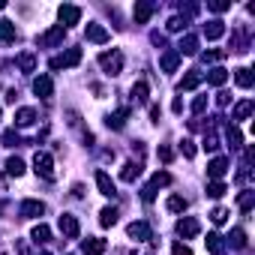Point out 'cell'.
<instances>
[{
    "mask_svg": "<svg viewBox=\"0 0 255 255\" xmlns=\"http://www.w3.org/2000/svg\"><path fill=\"white\" fill-rule=\"evenodd\" d=\"M81 63V48H69L66 54L51 60V69H69V66H78Z\"/></svg>",
    "mask_w": 255,
    "mask_h": 255,
    "instance_id": "3",
    "label": "cell"
},
{
    "mask_svg": "<svg viewBox=\"0 0 255 255\" xmlns=\"http://www.w3.org/2000/svg\"><path fill=\"white\" fill-rule=\"evenodd\" d=\"M3 144H6V147H15V144H18V135H15V132H6V135H3Z\"/></svg>",
    "mask_w": 255,
    "mask_h": 255,
    "instance_id": "43",
    "label": "cell"
},
{
    "mask_svg": "<svg viewBox=\"0 0 255 255\" xmlns=\"http://www.w3.org/2000/svg\"><path fill=\"white\" fill-rule=\"evenodd\" d=\"M171 183V174H165V171H159V174H153V180H150V186L156 189V186H168Z\"/></svg>",
    "mask_w": 255,
    "mask_h": 255,
    "instance_id": "36",
    "label": "cell"
},
{
    "mask_svg": "<svg viewBox=\"0 0 255 255\" xmlns=\"http://www.w3.org/2000/svg\"><path fill=\"white\" fill-rule=\"evenodd\" d=\"M204 105H207V99H204V96H198V99L192 102V111H195V114H201V111H204Z\"/></svg>",
    "mask_w": 255,
    "mask_h": 255,
    "instance_id": "44",
    "label": "cell"
},
{
    "mask_svg": "<svg viewBox=\"0 0 255 255\" xmlns=\"http://www.w3.org/2000/svg\"><path fill=\"white\" fill-rule=\"evenodd\" d=\"M60 231H63V237L75 240V237H78V219H75L72 213H63V216H60Z\"/></svg>",
    "mask_w": 255,
    "mask_h": 255,
    "instance_id": "5",
    "label": "cell"
},
{
    "mask_svg": "<svg viewBox=\"0 0 255 255\" xmlns=\"http://www.w3.org/2000/svg\"><path fill=\"white\" fill-rule=\"evenodd\" d=\"M207 81L213 84V87H222V84L228 81V72L222 69V66H216V69H210V75H207Z\"/></svg>",
    "mask_w": 255,
    "mask_h": 255,
    "instance_id": "19",
    "label": "cell"
},
{
    "mask_svg": "<svg viewBox=\"0 0 255 255\" xmlns=\"http://www.w3.org/2000/svg\"><path fill=\"white\" fill-rule=\"evenodd\" d=\"M42 255H51V252H42Z\"/></svg>",
    "mask_w": 255,
    "mask_h": 255,
    "instance_id": "49",
    "label": "cell"
},
{
    "mask_svg": "<svg viewBox=\"0 0 255 255\" xmlns=\"http://www.w3.org/2000/svg\"><path fill=\"white\" fill-rule=\"evenodd\" d=\"M33 120H36V114H33V108H21L18 114H15V123H18V126H30Z\"/></svg>",
    "mask_w": 255,
    "mask_h": 255,
    "instance_id": "25",
    "label": "cell"
},
{
    "mask_svg": "<svg viewBox=\"0 0 255 255\" xmlns=\"http://www.w3.org/2000/svg\"><path fill=\"white\" fill-rule=\"evenodd\" d=\"M6 171H9L12 177H21V174H24V162H21L18 156H12V159H6Z\"/></svg>",
    "mask_w": 255,
    "mask_h": 255,
    "instance_id": "24",
    "label": "cell"
},
{
    "mask_svg": "<svg viewBox=\"0 0 255 255\" xmlns=\"http://www.w3.org/2000/svg\"><path fill=\"white\" fill-rule=\"evenodd\" d=\"M210 219H213V222H216V225H222V222H225V219H228V210H225V207H216V210L210 213Z\"/></svg>",
    "mask_w": 255,
    "mask_h": 255,
    "instance_id": "38",
    "label": "cell"
},
{
    "mask_svg": "<svg viewBox=\"0 0 255 255\" xmlns=\"http://www.w3.org/2000/svg\"><path fill=\"white\" fill-rule=\"evenodd\" d=\"M183 153L192 159V156H195V144H192V141H183Z\"/></svg>",
    "mask_w": 255,
    "mask_h": 255,
    "instance_id": "46",
    "label": "cell"
},
{
    "mask_svg": "<svg viewBox=\"0 0 255 255\" xmlns=\"http://www.w3.org/2000/svg\"><path fill=\"white\" fill-rule=\"evenodd\" d=\"M129 237H135V240H150L147 222H132V225H129Z\"/></svg>",
    "mask_w": 255,
    "mask_h": 255,
    "instance_id": "15",
    "label": "cell"
},
{
    "mask_svg": "<svg viewBox=\"0 0 255 255\" xmlns=\"http://www.w3.org/2000/svg\"><path fill=\"white\" fill-rule=\"evenodd\" d=\"M132 96L138 99V102H147V81H138V84H135V87H132Z\"/></svg>",
    "mask_w": 255,
    "mask_h": 255,
    "instance_id": "35",
    "label": "cell"
},
{
    "mask_svg": "<svg viewBox=\"0 0 255 255\" xmlns=\"http://www.w3.org/2000/svg\"><path fill=\"white\" fill-rule=\"evenodd\" d=\"M180 27H183L180 18H171V21H168V30H180Z\"/></svg>",
    "mask_w": 255,
    "mask_h": 255,
    "instance_id": "47",
    "label": "cell"
},
{
    "mask_svg": "<svg viewBox=\"0 0 255 255\" xmlns=\"http://www.w3.org/2000/svg\"><path fill=\"white\" fill-rule=\"evenodd\" d=\"M228 141H231V147H240L243 144V135H240V129H237V126H228Z\"/></svg>",
    "mask_w": 255,
    "mask_h": 255,
    "instance_id": "34",
    "label": "cell"
},
{
    "mask_svg": "<svg viewBox=\"0 0 255 255\" xmlns=\"http://www.w3.org/2000/svg\"><path fill=\"white\" fill-rule=\"evenodd\" d=\"M81 249H84V255H102L105 252V240L102 237H90V240L81 243Z\"/></svg>",
    "mask_w": 255,
    "mask_h": 255,
    "instance_id": "11",
    "label": "cell"
},
{
    "mask_svg": "<svg viewBox=\"0 0 255 255\" xmlns=\"http://www.w3.org/2000/svg\"><path fill=\"white\" fill-rule=\"evenodd\" d=\"M171 255H192V249L183 246V243H174V246H171Z\"/></svg>",
    "mask_w": 255,
    "mask_h": 255,
    "instance_id": "40",
    "label": "cell"
},
{
    "mask_svg": "<svg viewBox=\"0 0 255 255\" xmlns=\"http://www.w3.org/2000/svg\"><path fill=\"white\" fill-rule=\"evenodd\" d=\"M228 6H231L228 0H213V3H210V9H213V12H225Z\"/></svg>",
    "mask_w": 255,
    "mask_h": 255,
    "instance_id": "39",
    "label": "cell"
},
{
    "mask_svg": "<svg viewBox=\"0 0 255 255\" xmlns=\"http://www.w3.org/2000/svg\"><path fill=\"white\" fill-rule=\"evenodd\" d=\"M168 210H171V213H183V210H186V198L171 195V198H168Z\"/></svg>",
    "mask_w": 255,
    "mask_h": 255,
    "instance_id": "29",
    "label": "cell"
},
{
    "mask_svg": "<svg viewBox=\"0 0 255 255\" xmlns=\"http://www.w3.org/2000/svg\"><path fill=\"white\" fill-rule=\"evenodd\" d=\"M33 93L42 96V99H48L51 93H54V81H51L48 75H39L36 81H33Z\"/></svg>",
    "mask_w": 255,
    "mask_h": 255,
    "instance_id": "6",
    "label": "cell"
},
{
    "mask_svg": "<svg viewBox=\"0 0 255 255\" xmlns=\"http://www.w3.org/2000/svg\"><path fill=\"white\" fill-rule=\"evenodd\" d=\"M207 249L213 255H219V252H222V237H219V234H207Z\"/></svg>",
    "mask_w": 255,
    "mask_h": 255,
    "instance_id": "32",
    "label": "cell"
},
{
    "mask_svg": "<svg viewBox=\"0 0 255 255\" xmlns=\"http://www.w3.org/2000/svg\"><path fill=\"white\" fill-rule=\"evenodd\" d=\"M99 63H102V69H105L108 75H120L123 54H120V51H105V54H99Z\"/></svg>",
    "mask_w": 255,
    "mask_h": 255,
    "instance_id": "1",
    "label": "cell"
},
{
    "mask_svg": "<svg viewBox=\"0 0 255 255\" xmlns=\"http://www.w3.org/2000/svg\"><path fill=\"white\" fill-rule=\"evenodd\" d=\"M195 51H198V39L195 36L180 39V51H177V54H195Z\"/></svg>",
    "mask_w": 255,
    "mask_h": 255,
    "instance_id": "26",
    "label": "cell"
},
{
    "mask_svg": "<svg viewBox=\"0 0 255 255\" xmlns=\"http://www.w3.org/2000/svg\"><path fill=\"white\" fill-rule=\"evenodd\" d=\"M138 174H141V165H138V162H126V165H123V171H120V180L132 183Z\"/></svg>",
    "mask_w": 255,
    "mask_h": 255,
    "instance_id": "17",
    "label": "cell"
},
{
    "mask_svg": "<svg viewBox=\"0 0 255 255\" xmlns=\"http://www.w3.org/2000/svg\"><path fill=\"white\" fill-rule=\"evenodd\" d=\"M96 186H99V192L105 195V198H114V195H117L114 183H111V177H108L105 171H96Z\"/></svg>",
    "mask_w": 255,
    "mask_h": 255,
    "instance_id": "9",
    "label": "cell"
},
{
    "mask_svg": "<svg viewBox=\"0 0 255 255\" xmlns=\"http://www.w3.org/2000/svg\"><path fill=\"white\" fill-rule=\"evenodd\" d=\"M0 39H3V42H12L15 39V27L9 21H0Z\"/></svg>",
    "mask_w": 255,
    "mask_h": 255,
    "instance_id": "31",
    "label": "cell"
},
{
    "mask_svg": "<svg viewBox=\"0 0 255 255\" xmlns=\"http://www.w3.org/2000/svg\"><path fill=\"white\" fill-rule=\"evenodd\" d=\"M252 207V192H243L240 195V210H249Z\"/></svg>",
    "mask_w": 255,
    "mask_h": 255,
    "instance_id": "42",
    "label": "cell"
},
{
    "mask_svg": "<svg viewBox=\"0 0 255 255\" xmlns=\"http://www.w3.org/2000/svg\"><path fill=\"white\" fill-rule=\"evenodd\" d=\"M222 33H225L222 21H210L207 27H204V36H207V39H219V36H222Z\"/></svg>",
    "mask_w": 255,
    "mask_h": 255,
    "instance_id": "23",
    "label": "cell"
},
{
    "mask_svg": "<svg viewBox=\"0 0 255 255\" xmlns=\"http://www.w3.org/2000/svg\"><path fill=\"white\" fill-rule=\"evenodd\" d=\"M18 66H21L24 72H33V66H36V57H33L30 51H27V54H21V57H18Z\"/></svg>",
    "mask_w": 255,
    "mask_h": 255,
    "instance_id": "33",
    "label": "cell"
},
{
    "mask_svg": "<svg viewBox=\"0 0 255 255\" xmlns=\"http://www.w3.org/2000/svg\"><path fill=\"white\" fill-rule=\"evenodd\" d=\"M126 117H129V108H120V111H114V114L108 117L105 123H108L111 129H123V123H126Z\"/></svg>",
    "mask_w": 255,
    "mask_h": 255,
    "instance_id": "16",
    "label": "cell"
},
{
    "mask_svg": "<svg viewBox=\"0 0 255 255\" xmlns=\"http://www.w3.org/2000/svg\"><path fill=\"white\" fill-rule=\"evenodd\" d=\"M33 171H36L39 177H45V180L54 177V162H51L48 153H36V156H33Z\"/></svg>",
    "mask_w": 255,
    "mask_h": 255,
    "instance_id": "2",
    "label": "cell"
},
{
    "mask_svg": "<svg viewBox=\"0 0 255 255\" xmlns=\"http://www.w3.org/2000/svg\"><path fill=\"white\" fill-rule=\"evenodd\" d=\"M30 237H33L36 243H48V240H51V228H48V225H36Z\"/></svg>",
    "mask_w": 255,
    "mask_h": 255,
    "instance_id": "28",
    "label": "cell"
},
{
    "mask_svg": "<svg viewBox=\"0 0 255 255\" xmlns=\"http://www.w3.org/2000/svg\"><path fill=\"white\" fill-rule=\"evenodd\" d=\"M207 195H210V198H222V195H225V183H222V180H213V183L207 186Z\"/></svg>",
    "mask_w": 255,
    "mask_h": 255,
    "instance_id": "30",
    "label": "cell"
},
{
    "mask_svg": "<svg viewBox=\"0 0 255 255\" xmlns=\"http://www.w3.org/2000/svg\"><path fill=\"white\" fill-rule=\"evenodd\" d=\"M87 39H90V42H99V45H102V42H108L111 36H108V30L102 27V24H87Z\"/></svg>",
    "mask_w": 255,
    "mask_h": 255,
    "instance_id": "12",
    "label": "cell"
},
{
    "mask_svg": "<svg viewBox=\"0 0 255 255\" xmlns=\"http://www.w3.org/2000/svg\"><path fill=\"white\" fill-rule=\"evenodd\" d=\"M204 147L207 150H216L219 144H216V135H204Z\"/></svg>",
    "mask_w": 255,
    "mask_h": 255,
    "instance_id": "45",
    "label": "cell"
},
{
    "mask_svg": "<svg viewBox=\"0 0 255 255\" xmlns=\"http://www.w3.org/2000/svg\"><path fill=\"white\" fill-rule=\"evenodd\" d=\"M63 33H66V30H63V27L57 24V27H51V30H45L42 36H39V42H42V45H57V42L63 39Z\"/></svg>",
    "mask_w": 255,
    "mask_h": 255,
    "instance_id": "13",
    "label": "cell"
},
{
    "mask_svg": "<svg viewBox=\"0 0 255 255\" xmlns=\"http://www.w3.org/2000/svg\"><path fill=\"white\" fill-rule=\"evenodd\" d=\"M57 15H60V21H63L66 27H69V24H78L81 9H78V6H60V9H57ZM63 24H60V27H63Z\"/></svg>",
    "mask_w": 255,
    "mask_h": 255,
    "instance_id": "7",
    "label": "cell"
},
{
    "mask_svg": "<svg viewBox=\"0 0 255 255\" xmlns=\"http://www.w3.org/2000/svg\"><path fill=\"white\" fill-rule=\"evenodd\" d=\"M249 114H252V99L237 102V108H234V120H246Z\"/></svg>",
    "mask_w": 255,
    "mask_h": 255,
    "instance_id": "22",
    "label": "cell"
},
{
    "mask_svg": "<svg viewBox=\"0 0 255 255\" xmlns=\"http://www.w3.org/2000/svg\"><path fill=\"white\" fill-rule=\"evenodd\" d=\"M159 159H162V162H171V159H174L171 147H159Z\"/></svg>",
    "mask_w": 255,
    "mask_h": 255,
    "instance_id": "41",
    "label": "cell"
},
{
    "mask_svg": "<svg viewBox=\"0 0 255 255\" xmlns=\"http://www.w3.org/2000/svg\"><path fill=\"white\" fill-rule=\"evenodd\" d=\"M177 63H180V54H177V51H165V54H162V69H165V72H174Z\"/></svg>",
    "mask_w": 255,
    "mask_h": 255,
    "instance_id": "18",
    "label": "cell"
},
{
    "mask_svg": "<svg viewBox=\"0 0 255 255\" xmlns=\"http://www.w3.org/2000/svg\"><path fill=\"white\" fill-rule=\"evenodd\" d=\"M198 84H201V72H198V69H192L189 75H186V78L180 81V90H195Z\"/></svg>",
    "mask_w": 255,
    "mask_h": 255,
    "instance_id": "20",
    "label": "cell"
},
{
    "mask_svg": "<svg viewBox=\"0 0 255 255\" xmlns=\"http://www.w3.org/2000/svg\"><path fill=\"white\" fill-rule=\"evenodd\" d=\"M135 24H147L150 15H153V3H135Z\"/></svg>",
    "mask_w": 255,
    "mask_h": 255,
    "instance_id": "14",
    "label": "cell"
},
{
    "mask_svg": "<svg viewBox=\"0 0 255 255\" xmlns=\"http://www.w3.org/2000/svg\"><path fill=\"white\" fill-rule=\"evenodd\" d=\"M198 231H201V225H198L195 216H183L180 222H177V234H180V237H195Z\"/></svg>",
    "mask_w": 255,
    "mask_h": 255,
    "instance_id": "4",
    "label": "cell"
},
{
    "mask_svg": "<svg viewBox=\"0 0 255 255\" xmlns=\"http://www.w3.org/2000/svg\"><path fill=\"white\" fill-rule=\"evenodd\" d=\"M42 213H45V204H42V201H36V198H30V201H24V204H21V216H24V219L42 216Z\"/></svg>",
    "mask_w": 255,
    "mask_h": 255,
    "instance_id": "8",
    "label": "cell"
},
{
    "mask_svg": "<svg viewBox=\"0 0 255 255\" xmlns=\"http://www.w3.org/2000/svg\"><path fill=\"white\" fill-rule=\"evenodd\" d=\"M225 171H228V159H222V156H216V159L207 165V177H213V180L225 177Z\"/></svg>",
    "mask_w": 255,
    "mask_h": 255,
    "instance_id": "10",
    "label": "cell"
},
{
    "mask_svg": "<svg viewBox=\"0 0 255 255\" xmlns=\"http://www.w3.org/2000/svg\"><path fill=\"white\" fill-rule=\"evenodd\" d=\"M99 222L105 225V228H108V225H114V222H117V207H102V213H99Z\"/></svg>",
    "mask_w": 255,
    "mask_h": 255,
    "instance_id": "27",
    "label": "cell"
},
{
    "mask_svg": "<svg viewBox=\"0 0 255 255\" xmlns=\"http://www.w3.org/2000/svg\"><path fill=\"white\" fill-rule=\"evenodd\" d=\"M228 99H231L228 93H219V96H216V102H219V105H228Z\"/></svg>",
    "mask_w": 255,
    "mask_h": 255,
    "instance_id": "48",
    "label": "cell"
},
{
    "mask_svg": "<svg viewBox=\"0 0 255 255\" xmlns=\"http://www.w3.org/2000/svg\"><path fill=\"white\" fill-rule=\"evenodd\" d=\"M234 81L240 84L243 90H249V87H252V69H246V66H243V69H237V72H234Z\"/></svg>",
    "mask_w": 255,
    "mask_h": 255,
    "instance_id": "21",
    "label": "cell"
},
{
    "mask_svg": "<svg viewBox=\"0 0 255 255\" xmlns=\"http://www.w3.org/2000/svg\"><path fill=\"white\" fill-rule=\"evenodd\" d=\"M231 243H234L237 249H243V246H246V234H243L240 228H234V231H231Z\"/></svg>",
    "mask_w": 255,
    "mask_h": 255,
    "instance_id": "37",
    "label": "cell"
}]
</instances>
